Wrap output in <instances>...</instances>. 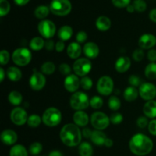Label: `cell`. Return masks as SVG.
<instances>
[{"mask_svg": "<svg viewBox=\"0 0 156 156\" xmlns=\"http://www.w3.org/2000/svg\"><path fill=\"white\" fill-rule=\"evenodd\" d=\"M129 146L130 151L134 155L144 156L152 152L153 149V142L147 136L137 133L131 138Z\"/></svg>", "mask_w": 156, "mask_h": 156, "instance_id": "cell-1", "label": "cell"}, {"mask_svg": "<svg viewBox=\"0 0 156 156\" xmlns=\"http://www.w3.org/2000/svg\"><path fill=\"white\" fill-rule=\"evenodd\" d=\"M82 135L79 126L73 123H68L63 126L59 133L61 141L69 147L79 145L82 140Z\"/></svg>", "mask_w": 156, "mask_h": 156, "instance_id": "cell-2", "label": "cell"}, {"mask_svg": "<svg viewBox=\"0 0 156 156\" xmlns=\"http://www.w3.org/2000/svg\"><path fill=\"white\" fill-rule=\"evenodd\" d=\"M62 120V113L56 108H49L44 111L42 121L46 126L53 127L60 123Z\"/></svg>", "mask_w": 156, "mask_h": 156, "instance_id": "cell-3", "label": "cell"}, {"mask_svg": "<svg viewBox=\"0 0 156 156\" xmlns=\"http://www.w3.org/2000/svg\"><path fill=\"white\" fill-rule=\"evenodd\" d=\"M50 10L55 15L66 16L71 12V2L69 0H53L50 5Z\"/></svg>", "mask_w": 156, "mask_h": 156, "instance_id": "cell-4", "label": "cell"}, {"mask_svg": "<svg viewBox=\"0 0 156 156\" xmlns=\"http://www.w3.org/2000/svg\"><path fill=\"white\" fill-rule=\"evenodd\" d=\"M70 105L76 111H82L90 105V101L88 95L82 91L73 93L70 98Z\"/></svg>", "mask_w": 156, "mask_h": 156, "instance_id": "cell-5", "label": "cell"}, {"mask_svg": "<svg viewBox=\"0 0 156 156\" xmlns=\"http://www.w3.org/2000/svg\"><path fill=\"white\" fill-rule=\"evenodd\" d=\"M32 58L31 52L27 48H18L12 53V60L18 66L28 65Z\"/></svg>", "mask_w": 156, "mask_h": 156, "instance_id": "cell-6", "label": "cell"}, {"mask_svg": "<svg viewBox=\"0 0 156 156\" xmlns=\"http://www.w3.org/2000/svg\"><path fill=\"white\" fill-rule=\"evenodd\" d=\"M110 118L108 115L101 111L94 112L91 117V123L97 130H104L107 129L110 124Z\"/></svg>", "mask_w": 156, "mask_h": 156, "instance_id": "cell-7", "label": "cell"}, {"mask_svg": "<svg viewBox=\"0 0 156 156\" xmlns=\"http://www.w3.org/2000/svg\"><path fill=\"white\" fill-rule=\"evenodd\" d=\"M92 68L91 61L87 58H80L76 59L73 63V71L76 76L85 77L90 73Z\"/></svg>", "mask_w": 156, "mask_h": 156, "instance_id": "cell-8", "label": "cell"}, {"mask_svg": "<svg viewBox=\"0 0 156 156\" xmlns=\"http://www.w3.org/2000/svg\"><path fill=\"white\" fill-rule=\"evenodd\" d=\"M97 89L99 94L101 95H110L114 90L113 79L108 76H101L98 81Z\"/></svg>", "mask_w": 156, "mask_h": 156, "instance_id": "cell-9", "label": "cell"}, {"mask_svg": "<svg viewBox=\"0 0 156 156\" xmlns=\"http://www.w3.org/2000/svg\"><path fill=\"white\" fill-rule=\"evenodd\" d=\"M37 28L40 34L47 39L53 37L56 33V25L50 20H42L38 24Z\"/></svg>", "mask_w": 156, "mask_h": 156, "instance_id": "cell-10", "label": "cell"}, {"mask_svg": "<svg viewBox=\"0 0 156 156\" xmlns=\"http://www.w3.org/2000/svg\"><path fill=\"white\" fill-rule=\"evenodd\" d=\"M139 93L140 97L146 101H152L156 97V87L155 85L149 82L143 83L140 86Z\"/></svg>", "mask_w": 156, "mask_h": 156, "instance_id": "cell-11", "label": "cell"}, {"mask_svg": "<svg viewBox=\"0 0 156 156\" xmlns=\"http://www.w3.org/2000/svg\"><path fill=\"white\" fill-rule=\"evenodd\" d=\"M11 120L17 126H22L27 122V111L21 108H15L11 112Z\"/></svg>", "mask_w": 156, "mask_h": 156, "instance_id": "cell-12", "label": "cell"}, {"mask_svg": "<svg viewBox=\"0 0 156 156\" xmlns=\"http://www.w3.org/2000/svg\"><path fill=\"white\" fill-rule=\"evenodd\" d=\"M29 85L34 91H41L46 85L45 76L41 72H34L29 79Z\"/></svg>", "mask_w": 156, "mask_h": 156, "instance_id": "cell-13", "label": "cell"}, {"mask_svg": "<svg viewBox=\"0 0 156 156\" xmlns=\"http://www.w3.org/2000/svg\"><path fill=\"white\" fill-rule=\"evenodd\" d=\"M156 45V37L152 34H144L139 39V46L143 50H149Z\"/></svg>", "mask_w": 156, "mask_h": 156, "instance_id": "cell-14", "label": "cell"}, {"mask_svg": "<svg viewBox=\"0 0 156 156\" xmlns=\"http://www.w3.org/2000/svg\"><path fill=\"white\" fill-rule=\"evenodd\" d=\"M80 85V80L78 76L74 74H70L66 76L64 81L65 88L69 92L75 93L78 90Z\"/></svg>", "mask_w": 156, "mask_h": 156, "instance_id": "cell-15", "label": "cell"}, {"mask_svg": "<svg viewBox=\"0 0 156 156\" xmlns=\"http://www.w3.org/2000/svg\"><path fill=\"white\" fill-rule=\"evenodd\" d=\"M0 139L2 143L6 146L14 145L18 140V135L12 129H5L3 131L0 136Z\"/></svg>", "mask_w": 156, "mask_h": 156, "instance_id": "cell-16", "label": "cell"}, {"mask_svg": "<svg viewBox=\"0 0 156 156\" xmlns=\"http://www.w3.org/2000/svg\"><path fill=\"white\" fill-rule=\"evenodd\" d=\"M83 53L90 59H94L99 55V47L95 43L88 42L84 45Z\"/></svg>", "mask_w": 156, "mask_h": 156, "instance_id": "cell-17", "label": "cell"}, {"mask_svg": "<svg viewBox=\"0 0 156 156\" xmlns=\"http://www.w3.org/2000/svg\"><path fill=\"white\" fill-rule=\"evenodd\" d=\"M131 66V60L127 56H120L115 62V69L120 73L128 71Z\"/></svg>", "mask_w": 156, "mask_h": 156, "instance_id": "cell-18", "label": "cell"}, {"mask_svg": "<svg viewBox=\"0 0 156 156\" xmlns=\"http://www.w3.org/2000/svg\"><path fill=\"white\" fill-rule=\"evenodd\" d=\"M73 121L78 126H85L88 123L89 118L85 111H77L73 115Z\"/></svg>", "mask_w": 156, "mask_h": 156, "instance_id": "cell-19", "label": "cell"}, {"mask_svg": "<svg viewBox=\"0 0 156 156\" xmlns=\"http://www.w3.org/2000/svg\"><path fill=\"white\" fill-rule=\"evenodd\" d=\"M82 53V47L78 42H73L67 47V54L71 59H78Z\"/></svg>", "mask_w": 156, "mask_h": 156, "instance_id": "cell-20", "label": "cell"}, {"mask_svg": "<svg viewBox=\"0 0 156 156\" xmlns=\"http://www.w3.org/2000/svg\"><path fill=\"white\" fill-rule=\"evenodd\" d=\"M143 113L146 117L149 118H155L156 117V101H149L146 102L143 107Z\"/></svg>", "mask_w": 156, "mask_h": 156, "instance_id": "cell-21", "label": "cell"}, {"mask_svg": "<svg viewBox=\"0 0 156 156\" xmlns=\"http://www.w3.org/2000/svg\"><path fill=\"white\" fill-rule=\"evenodd\" d=\"M96 27L101 31H107L111 28V21L107 16H100L96 20Z\"/></svg>", "mask_w": 156, "mask_h": 156, "instance_id": "cell-22", "label": "cell"}, {"mask_svg": "<svg viewBox=\"0 0 156 156\" xmlns=\"http://www.w3.org/2000/svg\"><path fill=\"white\" fill-rule=\"evenodd\" d=\"M106 139V135L101 130H97V129L93 131L91 136V142H92L94 144H95L96 146H103V145H105Z\"/></svg>", "mask_w": 156, "mask_h": 156, "instance_id": "cell-23", "label": "cell"}, {"mask_svg": "<svg viewBox=\"0 0 156 156\" xmlns=\"http://www.w3.org/2000/svg\"><path fill=\"white\" fill-rule=\"evenodd\" d=\"M6 75L9 80L12 81V82H18L22 77V73H21V70L18 67L15 66L9 67L6 71Z\"/></svg>", "mask_w": 156, "mask_h": 156, "instance_id": "cell-24", "label": "cell"}, {"mask_svg": "<svg viewBox=\"0 0 156 156\" xmlns=\"http://www.w3.org/2000/svg\"><path fill=\"white\" fill-rule=\"evenodd\" d=\"M73 34V30L70 26L64 25L59 28L58 36L61 41H68L72 37Z\"/></svg>", "mask_w": 156, "mask_h": 156, "instance_id": "cell-25", "label": "cell"}, {"mask_svg": "<svg viewBox=\"0 0 156 156\" xmlns=\"http://www.w3.org/2000/svg\"><path fill=\"white\" fill-rule=\"evenodd\" d=\"M139 94L140 93L135 87L129 86L125 89L124 92H123V97L126 101L132 102L138 98Z\"/></svg>", "mask_w": 156, "mask_h": 156, "instance_id": "cell-26", "label": "cell"}, {"mask_svg": "<svg viewBox=\"0 0 156 156\" xmlns=\"http://www.w3.org/2000/svg\"><path fill=\"white\" fill-rule=\"evenodd\" d=\"M28 152L24 146L21 144L13 146L10 149L9 156H27Z\"/></svg>", "mask_w": 156, "mask_h": 156, "instance_id": "cell-27", "label": "cell"}, {"mask_svg": "<svg viewBox=\"0 0 156 156\" xmlns=\"http://www.w3.org/2000/svg\"><path fill=\"white\" fill-rule=\"evenodd\" d=\"M79 152L80 156H92L93 148L90 143L84 142L79 145Z\"/></svg>", "mask_w": 156, "mask_h": 156, "instance_id": "cell-28", "label": "cell"}, {"mask_svg": "<svg viewBox=\"0 0 156 156\" xmlns=\"http://www.w3.org/2000/svg\"><path fill=\"white\" fill-rule=\"evenodd\" d=\"M45 46V41L41 37H35L30 41V47L34 51H39Z\"/></svg>", "mask_w": 156, "mask_h": 156, "instance_id": "cell-29", "label": "cell"}, {"mask_svg": "<svg viewBox=\"0 0 156 156\" xmlns=\"http://www.w3.org/2000/svg\"><path fill=\"white\" fill-rule=\"evenodd\" d=\"M9 101L12 105L18 106L22 102V95L17 91H12L9 94Z\"/></svg>", "mask_w": 156, "mask_h": 156, "instance_id": "cell-30", "label": "cell"}, {"mask_svg": "<svg viewBox=\"0 0 156 156\" xmlns=\"http://www.w3.org/2000/svg\"><path fill=\"white\" fill-rule=\"evenodd\" d=\"M145 76L148 79H156V62H151L145 69Z\"/></svg>", "mask_w": 156, "mask_h": 156, "instance_id": "cell-31", "label": "cell"}, {"mask_svg": "<svg viewBox=\"0 0 156 156\" xmlns=\"http://www.w3.org/2000/svg\"><path fill=\"white\" fill-rule=\"evenodd\" d=\"M50 8L46 5H40L36 8L34 11V15L36 18L39 19H44L47 15H49L50 12Z\"/></svg>", "mask_w": 156, "mask_h": 156, "instance_id": "cell-32", "label": "cell"}, {"mask_svg": "<svg viewBox=\"0 0 156 156\" xmlns=\"http://www.w3.org/2000/svg\"><path fill=\"white\" fill-rule=\"evenodd\" d=\"M56 66L52 62H46L41 66V71L44 75H52L55 72Z\"/></svg>", "mask_w": 156, "mask_h": 156, "instance_id": "cell-33", "label": "cell"}, {"mask_svg": "<svg viewBox=\"0 0 156 156\" xmlns=\"http://www.w3.org/2000/svg\"><path fill=\"white\" fill-rule=\"evenodd\" d=\"M42 122V118L37 114H32L27 119V125L31 128H36L40 126Z\"/></svg>", "mask_w": 156, "mask_h": 156, "instance_id": "cell-34", "label": "cell"}, {"mask_svg": "<svg viewBox=\"0 0 156 156\" xmlns=\"http://www.w3.org/2000/svg\"><path fill=\"white\" fill-rule=\"evenodd\" d=\"M108 107L112 111H117L121 107L120 100L117 96H111L108 100Z\"/></svg>", "mask_w": 156, "mask_h": 156, "instance_id": "cell-35", "label": "cell"}, {"mask_svg": "<svg viewBox=\"0 0 156 156\" xmlns=\"http://www.w3.org/2000/svg\"><path fill=\"white\" fill-rule=\"evenodd\" d=\"M43 150V146L41 143H38V142H35L33 143L29 147V152L32 155H39Z\"/></svg>", "mask_w": 156, "mask_h": 156, "instance_id": "cell-36", "label": "cell"}, {"mask_svg": "<svg viewBox=\"0 0 156 156\" xmlns=\"http://www.w3.org/2000/svg\"><path fill=\"white\" fill-rule=\"evenodd\" d=\"M10 11V4L7 0H0V16L7 15Z\"/></svg>", "mask_w": 156, "mask_h": 156, "instance_id": "cell-37", "label": "cell"}, {"mask_svg": "<svg viewBox=\"0 0 156 156\" xmlns=\"http://www.w3.org/2000/svg\"><path fill=\"white\" fill-rule=\"evenodd\" d=\"M90 105L94 109H100L103 106V99L99 96H94L90 100Z\"/></svg>", "mask_w": 156, "mask_h": 156, "instance_id": "cell-38", "label": "cell"}, {"mask_svg": "<svg viewBox=\"0 0 156 156\" xmlns=\"http://www.w3.org/2000/svg\"><path fill=\"white\" fill-rule=\"evenodd\" d=\"M133 5L135 10L138 12H145L147 8V5L144 0H135Z\"/></svg>", "mask_w": 156, "mask_h": 156, "instance_id": "cell-39", "label": "cell"}, {"mask_svg": "<svg viewBox=\"0 0 156 156\" xmlns=\"http://www.w3.org/2000/svg\"><path fill=\"white\" fill-rule=\"evenodd\" d=\"M80 85L84 90H90L93 85V82L89 77H82L80 80Z\"/></svg>", "mask_w": 156, "mask_h": 156, "instance_id": "cell-40", "label": "cell"}, {"mask_svg": "<svg viewBox=\"0 0 156 156\" xmlns=\"http://www.w3.org/2000/svg\"><path fill=\"white\" fill-rule=\"evenodd\" d=\"M123 115L120 113H114L110 117V120L113 124H120L123 122Z\"/></svg>", "mask_w": 156, "mask_h": 156, "instance_id": "cell-41", "label": "cell"}, {"mask_svg": "<svg viewBox=\"0 0 156 156\" xmlns=\"http://www.w3.org/2000/svg\"><path fill=\"white\" fill-rule=\"evenodd\" d=\"M10 59V54L5 50H2L0 52V62L2 66L6 65Z\"/></svg>", "mask_w": 156, "mask_h": 156, "instance_id": "cell-42", "label": "cell"}, {"mask_svg": "<svg viewBox=\"0 0 156 156\" xmlns=\"http://www.w3.org/2000/svg\"><path fill=\"white\" fill-rule=\"evenodd\" d=\"M133 58L136 62H140L143 60V59L144 58V52H143V49L140 48L134 50V52L133 53Z\"/></svg>", "mask_w": 156, "mask_h": 156, "instance_id": "cell-43", "label": "cell"}, {"mask_svg": "<svg viewBox=\"0 0 156 156\" xmlns=\"http://www.w3.org/2000/svg\"><path fill=\"white\" fill-rule=\"evenodd\" d=\"M129 83L130 84L131 86L133 87H137L142 85V80L139 76H135V75H132L129 76Z\"/></svg>", "mask_w": 156, "mask_h": 156, "instance_id": "cell-44", "label": "cell"}, {"mask_svg": "<svg viewBox=\"0 0 156 156\" xmlns=\"http://www.w3.org/2000/svg\"><path fill=\"white\" fill-rule=\"evenodd\" d=\"M130 1L131 0H112V2L116 7L125 8L129 5Z\"/></svg>", "mask_w": 156, "mask_h": 156, "instance_id": "cell-45", "label": "cell"}, {"mask_svg": "<svg viewBox=\"0 0 156 156\" xmlns=\"http://www.w3.org/2000/svg\"><path fill=\"white\" fill-rule=\"evenodd\" d=\"M59 73L61 74L64 75V76H69L70 75L71 73V68H70L69 66L66 63H62L59 66Z\"/></svg>", "mask_w": 156, "mask_h": 156, "instance_id": "cell-46", "label": "cell"}, {"mask_svg": "<svg viewBox=\"0 0 156 156\" xmlns=\"http://www.w3.org/2000/svg\"><path fill=\"white\" fill-rule=\"evenodd\" d=\"M88 39V35L85 31H79L76 34V41L79 44H82Z\"/></svg>", "mask_w": 156, "mask_h": 156, "instance_id": "cell-47", "label": "cell"}, {"mask_svg": "<svg viewBox=\"0 0 156 156\" xmlns=\"http://www.w3.org/2000/svg\"><path fill=\"white\" fill-rule=\"evenodd\" d=\"M149 123L148 119L145 117H140L136 120V124L140 128H145L149 125Z\"/></svg>", "mask_w": 156, "mask_h": 156, "instance_id": "cell-48", "label": "cell"}, {"mask_svg": "<svg viewBox=\"0 0 156 156\" xmlns=\"http://www.w3.org/2000/svg\"><path fill=\"white\" fill-rule=\"evenodd\" d=\"M148 129H149V132L152 135L156 136V120H152V121L149 122L148 125Z\"/></svg>", "mask_w": 156, "mask_h": 156, "instance_id": "cell-49", "label": "cell"}, {"mask_svg": "<svg viewBox=\"0 0 156 156\" xmlns=\"http://www.w3.org/2000/svg\"><path fill=\"white\" fill-rule=\"evenodd\" d=\"M148 59L151 62H156V50L154 49H151L149 52H148Z\"/></svg>", "mask_w": 156, "mask_h": 156, "instance_id": "cell-50", "label": "cell"}, {"mask_svg": "<svg viewBox=\"0 0 156 156\" xmlns=\"http://www.w3.org/2000/svg\"><path fill=\"white\" fill-rule=\"evenodd\" d=\"M64 48H65V43L62 41H58L56 44V46H55V49H56V51L59 52H59L63 51Z\"/></svg>", "mask_w": 156, "mask_h": 156, "instance_id": "cell-51", "label": "cell"}, {"mask_svg": "<svg viewBox=\"0 0 156 156\" xmlns=\"http://www.w3.org/2000/svg\"><path fill=\"white\" fill-rule=\"evenodd\" d=\"M55 44H54V42H53V41H51V40H48L47 41H46L45 42V48L47 49V50H49V51H51V50H53V49H54V47H55Z\"/></svg>", "mask_w": 156, "mask_h": 156, "instance_id": "cell-52", "label": "cell"}, {"mask_svg": "<svg viewBox=\"0 0 156 156\" xmlns=\"http://www.w3.org/2000/svg\"><path fill=\"white\" fill-rule=\"evenodd\" d=\"M93 131H91V129H88V128H85V129L82 130V136L85 138H90L91 139V134H92Z\"/></svg>", "mask_w": 156, "mask_h": 156, "instance_id": "cell-53", "label": "cell"}, {"mask_svg": "<svg viewBox=\"0 0 156 156\" xmlns=\"http://www.w3.org/2000/svg\"><path fill=\"white\" fill-rule=\"evenodd\" d=\"M149 18L152 21L156 23V9H152L149 13Z\"/></svg>", "mask_w": 156, "mask_h": 156, "instance_id": "cell-54", "label": "cell"}, {"mask_svg": "<svg viewBox=\"0 0 156 156\" xmlns=\"http://www.w3.org/2000/svg\"><path fill=\"white\" fill-rule=\"evenodd\" d=\"M14 1H15V4L16 5H20V6H22V5H24L27 4L30 0H14Z\"/></svg>", "mask_w": 156, "mask_h": 156, "instance_id": "cell-55", "label": "cell"}, {"mask_svg": "<svg viewBox=\"0 0 156 156\" xmlns=\"http://www.w3.org/2000/svg\"><path fill=\"white\" fill-rule=\"evenodd\" d=\"M113 144H114V142L111 139L109 138H107L106 140H105V146L108 148H111L112 147Z\"/></svg>", "mask_w": 156, "mask_h": 156, "instance_id": "cell-56", "label": "cell"}, {"mask_svg": "<svg viewBox=\"0 0 156 156\" xmlns=\"http://www.w3.org/2000/svg\"><path fill=\"white\" fill-rule=\"evenodd\" d=\"M49 156H63L62 153L61 152L58 150H53L52 152H50V153L49 154Z\"/></svg>", "mask_w": 156, "mask_h": 156, "instance_id": "cell-57", "label": "cell"}, {"mask_svg": "<svg viewBox=\"0 0 156 156\" xmlns=\"http://www.w3.org/2000/svg\"><path fill=\"white\" fill-rule=\"evenodd\" d=\"M5 75V73L4 69L2 68H1L0 69V76H1V77H0V82H2L3 80H4Z\"/></svg>", "mask_w": 156, "mask_h": 156, "instance_id": "cell-58", "label": "cell"}, {"mask_svg": "<svg viewBox=\"0 0 156 156\" xmlns=\"http://www.w3.org/2000/svg\"><path fill=\"white\" fill-rule=\"evenodd\" d=\"M134 10H135V9H134L133 5H129L126 7V11H127L128 12H130V13H132V12H134Z\"/></svg>", "mask_w": 156, "mask_h": 156, "instance_id": "cell-59", "label": "cell"}]
</instances>
